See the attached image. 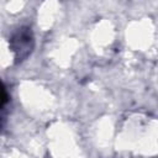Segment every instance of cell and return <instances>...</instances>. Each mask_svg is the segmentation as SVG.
I'll use <instances>...</instances> for the list:
<instances>
[{
  "instance_id": "obj_2",
  "label": "cell",
  "mask_w": 158,
  "mask_h": 158,
  "mask_svg": "<svg viewBox=\"0 0 158 158\" xmlns=\"http://www.w3.org/2000/svg\"><path fill=\"white\" fill-rule=\"evenodd\" d=\"M9 101V95H7V91L2 84V81H0V107H2L6 102Z\"/></svg>"
},
{
  "instance_id": "obj_1",
  "label": "cell",
  "mask_w": 158,
  "mask_h": 158,
  "mask_svg": "<svg viewBox=\"0 0 158 158\" xmlns=\"http://www.w3.org/2000/svg\"><path fill=\"white\" fill-rule=\"evenodd\" d=\"M32 47H33L32 33L27 27L19 30L11 38V48L15 52L17 62L23 60L31 53Z\"/></svg>"
}]
</instances>
